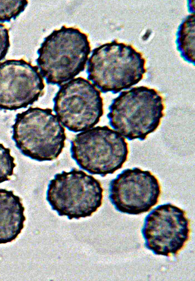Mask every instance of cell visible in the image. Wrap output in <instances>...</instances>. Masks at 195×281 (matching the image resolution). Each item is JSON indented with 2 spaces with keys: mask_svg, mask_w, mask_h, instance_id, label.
Wrapping results in <instances>:
<instances>
[{
  "mask_svg": "<svg viewBox=\"0 0 195 281\" xmlns=\"http://www.w3.org/2000/svg\"><path fill=\"white\" fill-rule=\"evenodd\" d=\"M71 144L72 158L79 168L101 177L120 169L129 153L124 138L107 126L81 131L76 135Z\"/></svg>",
  "mask_w": 195,
  "mask_h": 281,
  "instance_id": "8992f818",
  "label": "cell"
},
{
  "mask_svg": "<svg viewBox=\"0 0 195 281\" xmlns=\"http://www.w3.org/2000/svg\"><path fill=\"white\" fill-rule=\"evenodd\" d=\"M9 148L0 143V184L10 179L16 166L15 158L10 154Z\"/></svg>",
  "mask_w": 195,
  "mask_h": 281,
  "instance_id": "5bb4252c",
  "label": "cell"
},
{
  "mask_svg": "<svg viewBox=\"0 0 195 281\" xmlns=\"http://www.w3.org/2000/svg\"><path fill=\"white\" fill-rule=\"evenodd\" d=\"M27 0H0V22L15 19L25 9Z\"/></svg>",
  "mask_w": 195,
  "mask_h": 281,
  "instance_id": "4fadbf2b",
  "label": "cell"
},
{
  "mask_svg": "<svg viewBox=\"0 0 195 281\" xmlns=\"http://www.w3.org/2000/svg\"><path fill=\"white\" fill-rule=\"evenodd\" d=\"M90 52L86 34L62 26L44 38L37 51L36 62L46 83L59 86L84 70Z\"/></svg>",
  "mask_w": 195,
  "mask_h": 281,
  "instance_id": "6da1fadb",
  "label": "cell"
},
{
  "mask_svg": "<svg viewBox=\"0 0 195 281\" xmlns=\"http://www.w3.org/2000/svg\"><path fill=\"white\" fill-rule=\"evenodd\" d=\"M53 102V111L62 125L74 132L93 128L103 114L100 92L81 77L61 85Z\"/></svg>",
  "mask_w": 195,
  "mask_h": 281,
  "instance_id": "52a82bcc",
  "label": "cell"
},
{
  "mask_svg": "<svg viewBox=\"0 0 195 281\" xmlns=\"http://www.w3.org/2000/svg\"><path fill=\"white\" fill-rule=\"evenodd\" d=\"M10 46L8 29L0 23V61L5 58Z\"/></svg>",
  "mask_w": 195,
  "mask_h": 281,
  "instance_id": "9a60e30c",
  "label": "cell"
},
{
  "mask_svg": "<svg viewBox=\"0 0 195 281\" xmlns=\"http://www.w3.org/2000/svg\"><path fill=\"white\" fill-rule=\"evenodd\" d=\"M161 193L157 178L139 168L123 170L109 185V199L117 211L138 215L148 211L158 201Z\"/></svg>",
  "mask_w": 195,
  "mask_h": 281,
  "instance_id": "9c48e42d",
  "label": "cell"
},
{
  "mask_svg": "<svg viewBox=\"0 0 195 281\" xmlns=\"http://www.w3.org/2000/svg\"><path fill=\"white\" fill-rule=\"evenodd\" d=\"M38 69L23 59L0 62V110L25 108L38 100L45 88Z\"/></svg>",
  "mask_w": 195,
  "mask_h": 281,
  "instance_id": "30bf717a",
  "label": "cell"
},
{
  "mask_svg": "<svg viewBox=\"0 0 195 281\" xmlns=\"http://www.w3.org/2000/svg\"><path fill=\"white\" fill-rule=\"evenodd\" d=\"M12 128L16 147L32 159L55 160L65 147V128L51 109L30 107L16 115Z\"/></svg>",
  "mask_w": 195,
  "mask_h": 281,
  "instance_id": "277c9868",
  "label": "cell"
},
{
  "mask_svg": "<svg viewBox=\"0 0 195 281\" xmlns=\"http://www.w3.org/2000/svg\"><path fill=\"white\" fill-rule=\"evenodd\" d=\"M164 109L160 94L141 86L123 91L113 99L107 117L109 125L123 137L143 141L159 125Z\"/></svg>",
  "mask_w": 195,
  "mask_h": 281,
  "instance_id": "3957f363",
  "label": "cell"
},
{
  "mask_svg": "<svg viewBox=\"0 0 195 281\" xmlns=\"http://www.w3.org/2000/svg\"><path fill=\"white\" fill-rule=\"evenodd\" d=\"M190 221L185 212L168 203L153 209L141 229L145 247L156 255H176L189 238Z\"/></svg>",
  "mask_w": 195,
  "mask_h": 281,
  "instance_id": "ba28073f",
  "label": "cell"
},
{
  "mask_svg": "<svg viewBox=\"0 0 195 281\" xmlns=\"http://www.w3.org/2000/svg\"><path fill=\"white\" fill-rule=\"evenodd\" d=\"M195 15H188L180 24L176 33L177 49L182 58L189 63L195 61Z\"/></svg>",
  "mask_w": 195,
  "mask_h": 281,
  "instance_id": "7c38bea8",
  "label": "cell"
},
{
  "mask_svg": "<svg viewBox=\"0 0 195 281\" xmlns=\"http://www.w3.org/2000/svg\"><path fill=\"white\" fill-rule=\"evenodd\" d=\"M145 59L132 45L114 40L95 48L87 62L88 79L103 93L130 88L142 79Z\"/></svg>",
  "mask_w": 195,
  "mask_h": 281,
  "instance_id": "7a4b0ae2",
  "label": "cell"
},
{
  "mask_svg": "<svg viewBox=\"0 0 195 281\" xmlns=\"http://www.w3.org/2000/svg\"><path fill=\"white\" fill-rule=\"evenodd\" d=\"M24 210L22 199L13 191L0 188V244L12 242L21 233Z\"/></svg>",
  "mask_w": 195,
  "mask_h": 281,
  "instance_id": "8fae6325",
  "label": "cell"
},
{
  "mask_svg": "<svg viewBox=\"0 0 195 281\" xmlns=\"http://www.w3.org/2000/svg\"><path fill=\"white\" fill-rule=\"evenodd\" d=\"M103 189L100 182L83 171L73 168L54 175L46 199L59 216L79 219L92 216L101 206Z\"/></svg>",
  "mask_w": 195,
  "mask_h": 281,
  "instance_id": "5b68a950",
  "label": "cell"
}]
</instances>
